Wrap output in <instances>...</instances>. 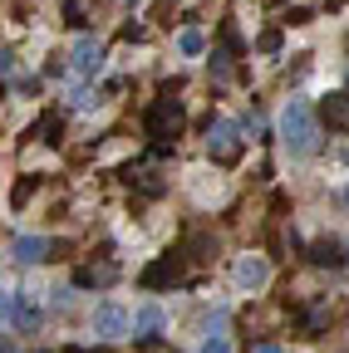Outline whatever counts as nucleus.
Segmentation results:
<instances>
[{"label":"nucleus","mask_w":349,"mask_h":353,"mask_svg":"<svg viewBox=\"0 0 349 353\" xmlns=\"http://www.w3.org/2000/svg\"><path fill=\"white\" fill-rule=\"evenodd\" d=\"M158 329H162V309H158V304H138V309H133V334H138V339H153Z\"/></svg>","instance_id":"9"},{"label":"nucleus","mask_w":349,"mask_h":353,"mask_svg":"<svg viewBox=\"0 0 349 353\" xmlns=\"http://www.w3.org/2000/svg\"><path fill=\"white\" fill-rule=\"evenodd\" d=\"M276 128H281V143H285L290 157H310L320 148V118H315V108L305 99H285Z\"/></svg>","instance_id":"1"},{"label":"nucleus","mask_w":349,"mask_h":353,"mask_svg":"<svg viewBox=\"0 0 349 353\" xmlns=\"http://www.w3.org/2000/svg\"><path fill=\"white\" fill-rule=\"evenodd\" d=\"M339 196H344V206H349V182H344V192H339Z\"/></svg>","instance_id":"18"},{"label":"nucleus","mask_w":349,"mask_h":353,"mask_svg":"<svg viewBox=\"0 0 349 353\" xmlns=\"http://www.w3.org/2000/svg\"><path fill=\"white\" fill-rule=\"evenodd\" d=\"M344 162H349V152H344Z\"/></svg>","instance_id":"20"},{"label":"nucleus","mask_w":349,"mask_h":353,"mask_svg":"<svg viewBox=\"0 0 349 353\" xmlns=\"http://www.w3.org/2000/svg\"><path fill=\"white\" fill-rule=\"evenodd\" d=\"M325 123L330 128H349V94H330L325 99Z\"/></svg>","instance_id":"10"},{"label":"nucleus","mask_w":349,"mask_h":353,"mask_svg":"<svg viewBox=\"0 0 349 353\" xmlns=\"http://www.w3.org/2000/svg\"><path fill=\"white\" fill-rule=\"evenodd\" d=\"M64 353H89V348H64Z\"/></svg>","instance_id":"19"},{"label":"nucleus","mask_w":349,"mask_h":353,"mask_svg":"<svg viewBox=\"0 0 349 353\" xmlns=\"http://www.w3.org/2000/svg\"><path fill=\"white\" fill-rule=\"evenodd\" d=\"M266 285H271V265H266V255H241V260H236V290L256 294V290H266Z\"/></svg>","instance_id":"5"},{"label":"nucleus","mask_w":349,"mask_h":353,"mask_svg":"<svg viewBox=\"0 0 349 353\" xmlns=\"http://www.w3.org/2000/svg\"><path fill=\"white\" fill-rule=\"evenodd\" d=\"M197 353H232V339H227V334H207V339L197 343Z\"/></svg>","instance_id":"12"},{"label":"nucleus","mask_w":349,"mask_h":353,"mask_svg":"<svg viewBox=\"0 0 349 353\" xmlns=\"http://www.w3.org/2000/svg\"><path fill=\"white\" fill-rule=\"evenodd\" d=\"M251 353H285V348H281V343H256Z\"/></svg>","instance_id":"17"},{"label":"nucleus","mask_w":349,"mask_h":353,"mask_svg":"<svg viewBox=\"0 0 349 353\" xmlns=\"http://www.w3.org/2000/svg\"><path fill=\"white\" fill-rule=\"evenodd\" d=\"M15 69H20V59H15V54H10V50H0V79H10V74H15Z\"/></svg>","instance_id":"15"},{"label":"nucleus","mask_w":349,"mask_h":353,"mask_svg":"<svg viewBox=\"0 0 349 353\" xmlns=\"http://www.w3.org/2000/svg\"><path fill=\"white\" fill-rule=\"evenodd\" d=\"M10 324H15V329H35V324H39V309H30V304H20V299H15Z\"/></svg>","instance_id":"11"},{"label":"nucleus","mask_w":349,"mask_h":353,"mask_svg":"<svg viewBox=\"0 0 349 353\" xmlns=\"http://www.w3.org/2000/svg\"><path fill=\"white\" fill-rule=\"evenodd\" d=\"M69 103H74V108H79V113H89V108H99V103H104V99H99V94H89V88H79V94H74V99H69Z\"/></svg>","instance_id":"13"},{"label":"nucleus","mask_w":349,"mask_h":353,"mask_svg":"<svg viewBox=\"0 0 349 353\" xmlns=\"http://www.w3.org/2000/svg\"><path fill=\"white\" fill-rule=\"evenodd\" d=\"M148 128H153V132H178V128H182V103H172V99H162V103L153 108Z\"/></svg>","instance_id":"7"},{"label":"nucleus","mask_w":349,"mask_h":353,"mask_svg":"<svg viewBox=\"0 0 349 353\" xmlns=\"http://www.w3.org/2000/svg\"><path fill=\"white\" fill-rule=\"evenodd\" d=\"M94 334H99V339H109V343H113V339H128V334H133V314H128L123 304H113V299H109V304H99V309H94Z\"/></svg>","instance_id":"4"},{"label":"nucleus","mask_w":349,"mask_h":353,"mask_svg":"<svg viewBox=\"0 0 349 353\" xmlns=\"http://www.w3.org/2000/svg\"><path fill=\"white\" fill-rule=\"evenodd\" d=\"M172 50H178L182 59H202V54H207V34H202L197 25H187V30H178V39H172Z\"/></svg>","instance_id":"8"},{"label":"nucleus","mask_w":349,"mask_h":353,"mask_svg":"<svg viewBox=\"0 0 349 353\" xmlns=\"http://www.w3.org/2000/svg\"><path fill=\"white\" fill-rule=\"evenodd\" d=\"M69 69H74L79 79H99V74H104V44H99L94 34H79L74 50H69Z\"/></svg>","instance_id":"3"},{"label":"nucleus","mask_w":349,"mask_h":353,"mask_svg":"<svg viewBox=\"0 0 349 353\" xmlns=\"http://www.w3.org/2000/svg\"><path fill=\"white\" fill-rule=\"evenodd\" d=\"M138 353H172V348H167V343H158V339H148V343H143Z\"/></svg>","instance_id":"16"},{"label":"nucleus","mask_w":349,"mask_h":353,"mask_svg":"<svg viewBox=\"0 0 349 353\" xmlns=\"http://www.w3.org/2000/svg\"><path fill=\"white\" fill-rule=\"evenodd\" d=\"M10 255L20 260V265H39L50 255V241L45 236H15V245H10Z\"/></svg>","instance_id":"6"},{"label":"nucleus","mask_w":349,"mask_h":353,"mask_svg":"<svg viewBox=\"0 0 349 353\" xmlns=\"http://www.w3.org/2000/svg\"><path fill=\"white\" fill-rule=\"evenodd\" d=\"M15 299H20V294L0 290V324H10V314H15Z\"/></svg>","instance_id":"14"},{"label":"nucleus","mask_w":349,"mask_h":353,"mask_svg":"<svg viewBox=\"0 0 349 353\" xmlns=\"http://www.w3.org/2000/svg\"><path fill=\"white\" fill-rule=\"evenodd\" d=\"M207 152L216 162H236L241 157V128H236V118H216L207 128Z\"/></svg>","instance_id":"2"}]
</instances>
